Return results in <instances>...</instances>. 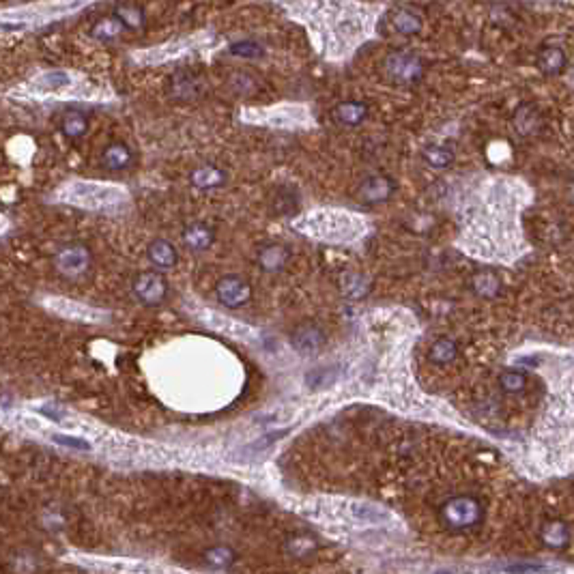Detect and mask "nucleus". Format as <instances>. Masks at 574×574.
I'll return each mask as SVG.
<instances>
[{
	"mask_svg": "<svg viewBox=\"0 0 574 574\" xmlns=\"http://www.w3.org/2000/svg\"><path fill=\"white\" fill-rule=\"evenodd\" d=\"M385 74L392 82L409 86V84H416L422 80L424 67H422V60L416 54L392 52L385 58Z\"/></svg>",
	"mask_w": 574,
	"mask_h": 574,
	"instance_id": "f257e3e1",
	"label": "nucleus"
},
{
	"mask_svg": "<svg viewBox=\"0 0 574 574\" xmlns=\"http://www.w3.org/2000/svg\"><path fill=\"white\" fill-rule=\"evenodd\" d=\"M67 200L80 207H90V209H100V207H110L114 203L121 200V194L114 187H104V185H95V183H76L71 185Z\"/></svg>",
	"mask_w": 574,
	"mask_h": 574,
	"instance_id": "f03ea898",
	"label": "nucleus"
},
{
	"mask_svg": "<svg viewBox=\"0 0 574 574\" xmlns=\"http://www.w3.org/2000/svg\"><path fill=\"white\" fill-rule=\"evenodd\" d=\"M90 252L84 245H69L65 250H60L54 259L56 269L65 278H80L90 269Z\"/></svg>",
	"mask_w": 574,
	"mask_h": 574,
	"instance_id": "7ed1b4c3",
	"label": "nucleus"
},
{
	"mask_svg": "<svg viewBox=\"0 0 574 574\" xmlns=\"http://www.w3.org/2000/svg\"><path fill=\"white\" fill-rule=\"evenodd\" d=\"M482 510H480V503L471 497H458V499H452L450 503H445L443 507V517L445 521H450L454 527H467L471 523H475L480 519Z\"/></svg>",
	"mask_w": 574,
	"mask_h": 574,
	"instance_id": "20e7f679",
	"label": "nucleus"
},
{
	"mask_svg": "<svg viewBox=\"0 0 574 574\" xmlns=\"http://www.w3.org/2000/svg\"><path fill=\"white\" fill-rule=\"evenodd\" d=\"M134 293L144 306H157V303H162L166 299L168 284H166V280L162 275H157V273H142L134 282Z\"/></svg>",
	"mask_w": 574,
	"mask_h": 574,
	"instance_id": "39448f33",
	"label": "nucleus"
},
{
	"mask_svg": "<svg viewBox=\"0 0 574 574\" xmlns=\"http://www.w3.org/2000/svg\"><path fill=\"white\" fill-rule=\"evenodd\" d=\"M217 299L219 303H224L226 308H239L243 303H247L252 291L247 282H243L241 278L237 275H228V278H221L217 282Z\"/></svg>",
	"mask_w": 574,
	"mask_h": 574,
	"instance_id": "423d86ee",
	"label": "nucleus"
},
{
	"mask_svg": "<svg viewBox=\"0 0 574 574\" xmlns=\"http://www.w3.org/2000/svg\"><path fill=\"white\" fill-rule=\"evenodd\" d=\"M295 350L303 355H312V353H318V350L323 348L325 344V334L318 329L316 325H301L295 329L293 338H291Z\"/></svg>",
	"mask_w": 574,
	"mask_h": 574,
	"instance_id": "0eeeda50",
	"label": "nucleus"
},
{
	"mask_svg": "<svg viewBox=\"0 0 574 574\" xmlns=\"http://www.w3.org/2000/svg\"><path fill=\"white\" fill-rule=\"evenodd\" d=\"M394 194V183L383 177H372L360 187V200L364 205H376L385 203Z\"/></svg>",
	"mask_w": 574,
	"mask_h": 574,
	"instance_id": "6e6552de",
	"label": "nucleus"
},
{
	"mask_svg": "<svg viewBox=\"0 0 574 574\" xmlns=\"http://www.w3.org/2000/svg\"><path fill=\"white\" fill-rule=\"evenodd\" d=\"M172 95L177 100H194L203 93L205 88V82L200 78H196L194 74H187V71H179L172 76Z\"/></svg>",
	"mask_w": 574,
	"mask_h": 574,
	"instance_id": "1a4fd4ad",
	"label": "nucleus"
},
{
	"mask_svg": "<svg viewBox=\"0 0 574 574\" xmlns=\"http://www.w3.org/2000/svg\"><path fill=\"white\" fill-rule=\"evenodd\" d=\"M392 26L396 33L400 35H416L422 28V18L418 11H413L411 7H398L392 13Z\"/></svg>",
	"mask_w": 574,
	"mask_h": 574,
	"instance_id": "9d476101",
	"label": "nucleus"
},
{
	"mask_svg": "<svg viewBox=\"0 0 574 574\" xmlns=\"http://www.w3.org/2000/svg\"><path fill=\"white\" fill-rule=\"evenodd\" d=\"M538 67L542 69V74L547 76H555L559 74L563 67H566V52L557 46H549L540 52V58H538Z\"/></svg>",
	"mask_w": 574,
	"mask_h": 574,
	"instance_id": "9b49d317",
	"label": "nucleus"
},
{
	"mask_svg": "<svg viewBox=\"0 0 574 574\" xmlns=\"http://www.w3.org/2000/svg\"><path fill=\"white\" fill-rule=\"evenodd\" d=\"M334 116L342 125H360L368 116V106L362 102H344V104L336 106Z\"/></svg>",
	"mask_w": 574,
	"mask_h": 574,
	"instance_id": "f8f14e48",
	"label": "nucleus"
},
{
	"mask_svg": "<svg viewBox=\"0 0 574 574\" xmlns=\"http://www.w3.org/2000/svg\"><path fill=\"white\" fill-rule=\"evenodd\" d=\"M149 261L159 269H170L177 263V250L168 241H155L149 245Z\"/></svg>",
	"mask_w": 574,
	"mask_h": 574,
	"instance_id": "ddd939ff",
	"label": "nucleus"
},
{
	"mask_svg": "<svg viewBox=\"0 0 574 574\" xmlns=\"http://www.w3.org/2000/svg\"><path fill=\"white\" fill-rule=\"evenodd\" d=\"M104 166L108 170H125L127 166L132 164V151L127 149L125 144H112L104 151Z\"/></svg>",
	"mask_w": 574,
	"mask_h": 574,
	"instance_id": "4468645a",
	"label": "nucleus"
},
{
	"mask_svg": "<svg viewBox=\"0 0 574 574\" xmlns=\"http://www.w3.org/2000/svg\"><path fill=\"white\" fill-rule=\"evenodd\" d=\"M183 241L191 250H207L213 241V231L205 224H191L183 231Z\"/></svg>",
	"mask_w": 574,
	"mask_h": 574,
	"instance_id": "2eb2a0df",
	"label": "nucleus"
},
{
	"mask_svg": "<svg viewBox=\"0 0 574 574\" xmlns=\"http://www.w3.org/2000/svg\"><path fill=\"white\" fill-rule=\"evenodd\" d=\"M286 261H289V250L282 245H267L259 257L261 267L267 271H280L286 265Z\"/></svg>",
	"mask_w": 574,
	"mask_h": 574,
	"instance_id": "dca6fc26",
	"label": "nucleus"
},
{
	"mask_svg": "<svg viewBox=\"0 0 574 574\" xmlns=\"http://www.w3.org/2000/svg\"><path fill=\"white\" fill-rule=\"evenodd\" d=\"M456 355H458V346L450 338H439L428 350V357L435 364H450L456 360Z\"/></svg>",
	"mask_w": 574,
	"mask_h": 574,
	"instance_id": "f3484780",
	"label": "nucleus"
},
{
	"mask_svg": "<svg viewBox=\"0 0 574 574\" xmlns=\"http://www.w3.org/2000/svg\"><path fill=\"white\" fill-rule=\"evenodd\" d=\"M226 177L219 168H213V166H207V168H198L191 175V183L200 189H213V187H219L224 185Z\"/></svg>",
	"mask_w": 574,
	"mask_h": 574,
	"instance_id": "a211bd4d",
	"label": "nucleus"
},
{
	"mask_svg": "<svg viewBox=\"0 0 574 574\" xmlns=\"http://www.w3.org/2000/svg\"><path fill=\"white\" fill-rule=\"evenodd\" d=\"M123 30H125V26L121 24V20L116 15H112L108 20H102V22L95 24L93 30H90V35L95 39H102V41H112L123 33Z\"/></svg>",
	"mask_w": 574,
	"mask_h": 574,
	"instance_id": "6ab92c4d",
	"label": "nucleus"
},
{
	"mask_svg": "<svg viewBox=\"0 0 574 574\" xmlns=\"http://www.w3.org/2000/svg\"><path fill=\"white\" fill-rule=\"evenodd\" d=\"M538 114L531 106H521L514 114V127L521 136H531L538 130Z\"/></svg>",
	"mask_w": 574,
	"mask_h": 574,
	"instance_id": "aec40b11",
	"label": "nucleus"
},
{
	"mask_svg": "<svg viewBox=\"0 0 574 574\" xmlns=\"http://www.w3.org/2000/svg\"><path fill=\"white\" fill-rule=\"evenodd\" d=\"M88 130V123H86V116L80 114V112H69L65 118H62V134L71 140H78L86 134Z\"/></svg>",
	"mask_w": 574,
	"mask_h": 574,
	"instance_id": "412c9836",
	"label": "nucleus"
},
{
	"mask_svg": "<svg viewBox=\"0 0 574 574\" xmlns=\"http://www.w3.org/2000/svg\"><path fill=\"white\" fill-rule=\"evenodd\" d=\"M499 289H501V282H499V278L493 275V273L482 271V273H477V275L473 278V291H475L477 295H482V297H493V295L499 293Z\"/></svg>",
	"mask_w": 574,
	"mask_h": 574,
	"instance_id": "4be33fe9",
	"label": "nucleus"
},
{
	"mask_svg": "<svg viewBox=\"0 0 574 574\" xmlns=\"http://www.w3.org/2000/svg\"><path fill=\"white\" fill-rule=\"evenodd\" d=\"M342 291L346 297H353V299L364 297L368 293V280L360 273H348L342 282Z\"/></svg>",
	"mask_w": 574,
	"mask_h": 574,
	"instance_id": "5701e85b",
	"label": "nucleus"
},
{
	"mask_svg": "<svg viewBox=\"0 0 574 574\" xmlns=\"http://www.w3.org/2000/svg\"><path fill=\"white\" fill-rule=\"evenodd\" d=\"M424 159L426 162L432 166V168H445V166H450L452 164V159H454V155H452V151L450 149H445V146H428L426 151H424Z\"/></svg>",
	"mask_w": 574,
	"mask_h": 574,
	"instance_id": "b1692460",
	"label": "nucleus"
},
{
	"mask_svg": "<svg viewBox=\"0 0 574 574\" xmlns=\"http://www.w3.org/2000/svg\"><path fill=\"white\" fill-rule=\"evenodd\" d=\"M525 383H527V378H525V374L519 372V370H505V372L501 374V378H499L501 390L507 392V394H519V392L525 388Z\"/></svg>",
	"mask_w": 574,
	"mask_h": 574,
	"instance_id": "393cba45",
	"label": "nucleus"
},
{
	"mask_svg": "<svg viewBox=\"0 0 574 574\" xmlns=\"http://www.w3.org/2000/svg\"><path fill=\"white\" fill-rule=\"evenodd\" d=\"M116 18L121 20V24L125 28H138L142 24V11L138 7H118L116 9Z\"/></svg>",
	"mask_w": 574,
	"mask_h": 574,
	"instance_id": "a878e982",
	"label": "nucleus"
},
{
	"mask_svg": "<svg viewBox=\"0 0 574 574\" xmlns=\"http://www.w3.org/2000/svg\"><path fill=\"white\" fill-rule=\"evenodd\" d=\"M231 54L235 56H243V58H257L263 54L261 46L259 43H254V41H239L231 48Z\"/></svg>",
	"mask_w": 574,
	"mask_h": 574,
	"instance_id": "bb28decb",
	"label": "nucleus"
},
{
	"mask_svg": "<svg viewBox=\"0 0 574 574\" xmlns=\"http://www.w3.org/2000/svg\"><path fill=\"white\" fill-rule=\"evenodd\" d=\"M56 443L60 445H67V448H74V450H90V443L84 441V439H76V437H62V435H54L52 437Z\"/></svg>",
	"mask_w": 574,
	"mask_h": 574,
	"instance_id": "cd10ccee",
	"label": "nucleus"
},
{
	"mask_svg": "<svg viewBox=\"0 0 574 574\" xmlns=\"http://www.w3.org/2000/svg\"><path fill=\"white\" fill-rule=\"evenodd\" d=\"M233 86H235V90H239V93H250L252 90V86H257L254 84V80L247 76V74H237L235 78H233Z\"/></svg>",
	"mask_w": 574,
	"mask_h": 574,
	"instance_id": "c85d7f7f",
	"label": "nucleus"
},
{
	"mask_svg": "<svg viewBox=\"0 0 574 574\" xmlns=\"http://www.w3.org/2000/svg\"><path fill=\"white\" fill-rule=\"evenodd\" d=\"M551 529H553V533L545 531V540L551 542V545H563V542H566V529L561 525H557V523H553Z\"/></svg>",
	"mask_w": 574,
	"mask_h": 574,
	"instance_id": "c756f323",
	"label": "nucleus"
},
{
	"mask_svg": "<svg viewBox=\"0 0 574 574\" xmlns=\"http://www.w3.org/2000/svg\"><path fill=\"white\" fill-rule=\"evenodd\" d=\"M46 80H48L50 84H54V88H56V84H60V86H62V84H67V82H69V78H67L65 74H50Z\"/></svg>",
	"mask_w": 574,
	"mask_h": 574,
	"instance_id": "7c9ffc66",
	"label": "nucleus"
}]
</instances>
